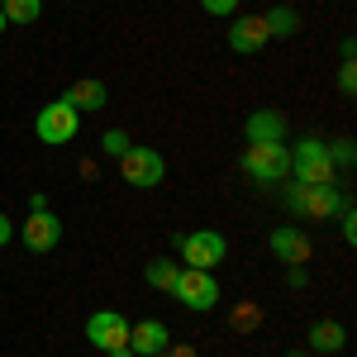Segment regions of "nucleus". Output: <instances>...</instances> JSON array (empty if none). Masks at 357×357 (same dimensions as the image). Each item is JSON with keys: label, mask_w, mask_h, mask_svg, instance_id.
Instances as JSON below:
<instances>
[{"label": "nucleus", "mask_w": 357, "mask_h": 357, "mask_svg": "<svg viewBox=\"0 0 357 357\" xmlns=\"http://www.w3.org/2000/svg\"><path fill=\"white\" fill-rule=\"evenodd\" d=\"M291 176L305 186H333L338 181V167L329 162V143L324 138H301L291 148Z\"/></svg>", "instance_id": "1"}, {"label": "nucleus", "mask_w": 357, "mask_h": 357, "mask_svg": "<svg viewBox=\"0 0 357 357\" xmlns=\"http://www.w3.org/2000/svg\"><path fill=\"white\" fill-rule=\"evenodd\" d=\"M286 210L301 215V220L329 224L333 215L343 210V195H338V186H305V181H291V186H286Z\"/></svg>", "instance_id": "2"}, {"label": "nucleus", "mask_w": 357, "mask_h": 357, "mask_svg": "<svg viewBox=\"0 0 357 357\" xmlns=\"http://www.w3.org/2000/svg\"><path fill=\"white\" fill-rule=\"evenodd\" d=\"M243 172L257 186H276L291 176V148L286 143H248L243 148Z\"/></svg>", "instance_id": "3"}, {"label": "nucleus", "mask_w": 357, "mask_h": 357, "mask_svg": "<svg viewBox=\"0 0 357 357\" xmlns=\"http://www.w3.org/2000/svg\"><path fill=\"white\" fill-rule=\"evenodd\" d=\"M172 296L186 305V310H195V314H210L215 305H220V281H215V272H195V267H181V276H176V286H172Z\"/></svg>", "instance_id": "4"}, {"label": "nucleus", "mask_w": 357, "mask_h": 357, "mask_svg": "<svg viewBox=\"0 0 357 357\" xmlns=\"http://www.w3.org/2000/svg\"><path fill=\"white\" fill-rule=\"evenodd\" d=\"M224 257H229V243H224V234H215V229H191V234L181 238V267L215 272Z\"/></svg>", "instance_id": "5"}, {"label": "nucleus", "mask_w": 357, "mask_h": 357, "mask_svg": "<svg viewBox=\"0 0 357 357\" xmlns=\"http://www.w3.org/2000/svg\"><path fill=\"white\" fill-rule=\"evenodd\" d=\"M77 129H82V114L67 105V96L62 100H48L43 110H38V119H33V134L43 138V143H72L77 138Z\"/></svg>", "instance_id": "6"}, {"label": "nucleus", "mask_w": 357, "mask_h": 357, "mask_svg": "<svg viewBox=\"0 0 357 357\" xmlns=\"http://www.w3.org/2000/svg\"><path fill=\"white\" fill-rule=\"evenodd\" d=\"M119 176H124L129 186H138V191H153V186L167 176V162H162V153L138 148V143H134V148L119 158Z\"/></svg>", "instance_id": "7"}, {"label": "nucleus", "mask_w": 357, "mask_h": 357, "mask_svg": "<svg viewBox=\"0 0 357 357\" xmlns=\"http://www.w3.org/2000/svg\"><path fill=\"white\" fill-rule=\"evenodd\" d=\"M86 343L100 348V353L124 348V343H129V319H124L119 310H96V314L86 319Z\"/></svg>", "instance_id": "8"}, {"label": "nucleus", "mask_w": 357, "mask_h": 357, "mask_svg": "<svg viewBox=\"0 0 357 357\" xmlns=\"http://www.w3.org/2000/svg\"><path fill=\"white\" fill-rule=\"evenodd\" d=\"M267 43H272V33H267V20H262V15H238V20L229 24V48H234V53L252 57V53H262Z\"/></svg>", "instance_id": "9"}, {"label": "nucleus", "mask_w": 357, "mask_h": 357, "mask_svg": "<svg viewBox=\"0 0 357 357\" xmlns=\"http://www.w3.org/2000/svg\"><path fill=\"white\" fill-rule=\"evenodd\" d=\"M57 243H62V220H57L53 210H29L24 248H29V252H53Z\"/></svg>", "instance_id": "10"}, {"label": "nucleus", "mask_w": 357, "mask_h": 357, "mask_svg": "<svg viewBox=\"0 0 357 357\" xmlns=\"http://www.w3.org/2000/svg\"><path fill=\"white\" fill-rule=\"evenodd\" d=\"M129 348L138 357H158L172 348V329L162 319H138V324H129Z\"/></svg>", "instance_id": "11"}, {"label": "nucleus", "mask_w": 357, "mask_h": 357, "mask_svg": "<svg viewBox=\"0 0 357 357\" xmlns=\"http://www.w3.org/2000/svg\"><path fill=\"white\" fill-rule=\"evenodd\" d=\"M272 252L286 262V267H305L310 262V238H305V229H291V224H281V229H272Z\"/></svg>", "instance_id": "12"}, {"label": "nucleus", "mask_w": 357, "mask_h": 357, "mask_svg": "<svg viewBox=\"0 0 357 357\" xmlns=\"http://www.w3.org/2000/svg\"><path fill=\"white\" fill-rule=\"evenodd\" d=\"M243 134L248 143H286V119L281 110H252L243 119Z\"/></svg>", "instance_id": "13"}, {"label": "nucleus", "mask_w": 357, "mask_h": 357, "mask_svg": "<svg viewBox=\"0 0 357 357\" xmlns=\"http://www.w3.org/2000/svg\"><path fill=\"white\" fill-rule=\"evenodd\" d=\"M67 105L77 114H86V110H105L110 105V91H105V82H96V77H82V82L67 91Z\"/></svg>", "instance_id": "14"}, {"label": "nucleus", "mask_w": 357, "mask_h": 357, "mask_svg": "<svg viewBox=\"0 0 357 357\" xmlns=\"http://www.w3.org/2000/svg\"><path fill=\"white\" fill-rule=\"evenodd\" d=\"M310 348H314V353H343V348H348V329L333 324V319H319V324L310 329Z\"/></svg>", "instance_id": "15"}, {"label": "nucleus", "mask_w": 357, "mask_h": 357, "mask_svg": "<svg viewBox=\"0 0 357 357\" xmlns=\"http://www.w3.org/2000/svg\"><path fill=\"white\" fill-rule=\"evenodd\" d=\"M262 20H267V33H272V38H291V33L301 29V15H296L291 5H272Z\"/></svg>", "instance_id": "16"}, {"label": "nucleus", "mask_w": 357, "mask_h": 357, "mask_svg": "<svg viewBox=\"0 0 357 357\" xmlns=\"http://www.w3.org/2000/svg\"><path fill=\"white\" fill-rule=\"evenodd\" d=\"M148 286H158V291H167L172 296V286H176V276H181V262L176 257H158V262H148Z\"/></svg>", "instance_id": "17"}, {"label": "nucleus", "mask_w": 357, "mask_h": 357, "mask_svg": "<svg viewBox=\"0 0 357 357\" xmlns=\"http://www.w3.org/2000/svg\"><path fill=\"white\" fill-rule=\"evenodd\" d=\"M0 15L5 24H33L43 15V0H0Z\"/></svg>", "instance_id": "18"}, {"label": "nucleus", "mask_w": 357, "mask_h": 357, "mask_svg": "<svg viewBox=\"0 0 357 357\" xmlns=\"http://www.w3.org/2000/svg\"><path fill=\"white\" fill-rule=\"evenodd\" d=\"M129 148H134V138L124 134V129H105V134H100V153H105V158H114V162H119Z\"/></svg>", "instance_id": "19"}, {"label": "nucleus", "mask_w": 357, "mask_h": 357, "mask_svg": "<svg viewBox=\"0 0 357 357\" xmlns=\"http://www.w3.org/2000/svg\"><path fill=\"white\" fill-rule=\"evenodd\" d=\"M333 220H338V229H343V238L357 243V215H353V205H348V200H343V210H338Z\"/></svg>", "instance_id": "20"}, {"label": "nucleus", "mask_w": 357, "mask_h": 357, "mask_svg": "<svg viewBox=\"0 0 357 357\" xmlns=\"http://www.w3.org/2000/svg\"><path fill=\"white\" fill-rule=\"evenodd\" d=\"M234 324H238V329H257V324H262V310H257V305H238V310H234Z\"/></svg>", "instance_id": "21"}, {"label": "nucleus", "mask_w": 357, "mask_h": 357, "mask_svg": "<svg viewBox=\"0 0 357 357\" xmlns=\"http://www.w3.org/2000/svg\"><path fill=\"white\" fill-rule=\"evenodd\" d=\"M329 162L333 167H353V138H338L329 148Z\"/></svg>", "instance_id": "22"}, {"label": "nucleus", "mask_w": 357, "mask_h": 357, "mask_svg": "<svg viewBox=\"0 0 357 357\" xmlns=\"http://www.w3.org/2000/svg\"><path fill=\"white\" fill-rule=\"evenodd\" d=\"M338 91L343 96H357V62H343L338 67Z\"/></svg>", "instance_id": "23"}, {"label": "nucleus", "mask_w": 357, "mask_h": 357, "mask_svg": "<svg viewBox=\"0 0 357 357\" xmlns=\"http://www.w3.org/2000/svg\"><path fill=\"white\" fill-rule=\"evenodd\" d=\"M200 10H205V15H234L238 0H200Z\"/></svg>", "instance_id": "24"}, {"label": "nucleus", "mask_w": 357, "mask_h": 357, "mask_svg": "<svg viewBox=\"0 0 357 357\" xmlns=\"http://www.w3.org/2000/svg\"><path fill=\"white\" fill-rule=\"evenodd\" d=\"M305 281H310V272H305V267H286V286H296V291H301Z\"/></svg>", "instance_id": "25"}, {"label": "nucleus", "mask_w": 357, "mask_h": 357, "mask_svg": "<svg viewBox=\"0 0 357 357\" xmlns=\"http://www.w3.org/2000/svg\"><path fill=\"white\" fill-rule=\"evenodd\" d=\"M15 238V224H10V215H0V248Z\"/></svg>", "instance_id": "26"}, {"label": "nucleus", "mask_w": 357, "mask_h": 357, "mask_svg": "<svg viewBox=\"0 0 357 357\" xmlns=\"http://www.w3.org/2000/svg\"><path fill=\"white\" fill-rule=\"evenodd\" d=\"M105 357H138V353H134V348H129V343H124V348H110V353H105Z\"/></svg>", "instance_id": "27"}, {"label": "nucleus", "mask_w": 357, "mask_h": 357, "mask_svg": "<svg viewBox=\"0 0 357 357\" xmlns=\"http://www.w3.org/2000/svg\"><path fill=\"white\" fill-rule=\"evenodd\" d=\"M5 29H10V24H5V15H0V33H5Z\"/></svg>", "instance_id": "28"}, {"label": "nucleus", "mask_w": 357, "mask_h": 357, "mask_svg": "<svg viewBox=\"0 0 357 357\" xmlns=\"http://www.w3.org/2000/svg\"><path fill=\"white\" fill-rule=\"evenodd\" d=\"M286 357H310V353H286Z\"/></svg>", "instance_id": "29"}]
</instances>
